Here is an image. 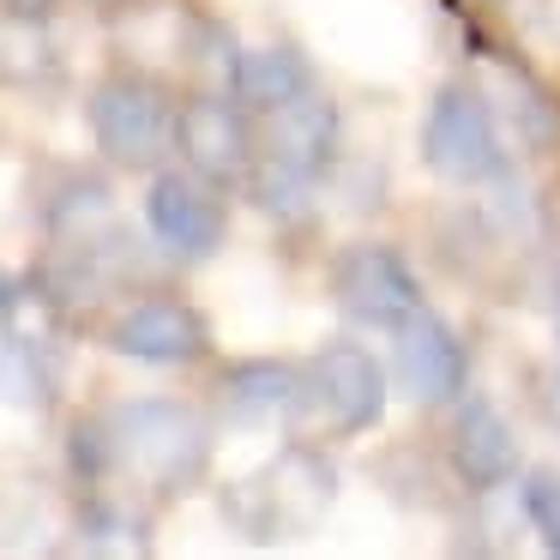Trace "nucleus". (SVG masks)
Masks as SVG:
<instances>
[{"label":"nucleus","mask_w":560,"mask_h":560,"mask_svg":"<svg viewBox=\"0 0 560 560\" xmlns=\"http://www.w3.org/2000/svg\"><path fill=\"white\" fill-rule=\"evenodd\" d=\"M115 446H121V470L139 476L151 488H187L199 482L211 458V434L187 404L175 398H133L121 410H109Z\"/></svg>","instance_id":"1"},{"label":"nucleus","mask_w":560,"mask_h":560,"mask_svg":"<svg viewBox=\"0 0 560 560\" xmlns=\"http://www.w3.org/2000/svg\"><path fill=\"white\" fill-rule=\"evenodd\" d=\"M422 158L434 175H446L458 187L506 175V133H500L482 91H470V85L434 91V103L422 115Z\"/></svg>","instance_id":"2"},{"label":"nucleus","mask_w":560,"mask_h":560,"mask_svg":"<svg viewBox=\"0 0 560 560\" xmlns=\"http://www.w3.org/2000/svg\"><path fill=\"white\" fill-rule=\"evenodd\" d=\"M91 139L109 163L121 170H151L163 151L175 145V109L158 85L145 79H103L97 97H91Z\"/></svg>","instance_id":"3"},{"label":"nucleus","mask_w":560,"mask_h":560,"mask_svg":"<svg viewBox=\"0 0 560 560\" xmlns=\"http://www.w3.org/2000/svg\"><path fill=\"white\" fill-rule=\"evenodd\" d=\"M145 230L170 259H211L223 247V199L218 182L194 170H158L145 194Z\"/></svg>","instance_id":"4"},{"label":"nucleus","mask_w":560,"mask_h":560,"mask_svg":"<svg viewBox=\"0 0 560 560\" xmlns=\"http://www.w3.org/2000/svg\"><path fill=\"white\" fill-rule=\"evenodd\" d=\"M302 404H314V416L338 434H368L386 416V368L362 343H326L307 362Z\"/></svg>","instance_id":"5"},{"label":"nucleus","mask_w":560,"mask_h":560,"mask_svg":"<svg viewBox=\"0 0 560 560\" xmlns=\"http://www.w3.org/2000/svg\"><path fill=\"white\" fill-rule=\"evenodd\" d=\"M338 307L368 331H398L422 314V283L392 247H350L338 266Z\"/></svg>","instance_id":"6"},{"label":"nucleus","mask_w":560,"mask_h":560,"mask_svg":"<svg viewBox=\"0 0 560 560\" xmlns=\"http://www.w3.org/2000/svg\"><path fill=\"white\" fill-rule=\"evenodd\" d=\"M175 151L206 182H242L254 170V133L235 97H187L175 109Z\"/></svg>","instance_id":"7"},{"label":"nucleus","mask_w":560,"mask_h":560,"mask_svg":"<svg viewBox=\"0 0 560 560\" xmlns=\"http://www.w3.org/2000/svg\"><path fill=\"white\" fill-rule=\"evenodd\" d=\"M392 338H398V350H392V374H398V386L410 392L416 404L464 398V386H470V355H464L458 338H452L446 319L416 314L410 326H398Z\"/></svg>","instance_id":"8"},{"label":"nucleus","mask_w":560,"mask_h":560,"mask_svg":"<svg viewBox=\"0 0 560 560\" xmlns=\"http://www.w3.org/2000/svg\"><path fill=\"white\" fill-rule=\"evenodd\" d=\"M206 343H211V331L187 302H133L109 326V350L151 362V368H182L194 355H206Z\"/></svg>","instance_id":"9"},{"label":"nucleus","mask_w":560,"mask_h":560,"mask_svg":"<svg viewBox=\"0 0 560 560\" xmlns=\"http://www.w3.org/2000/svg\"><path fill=\"white\" fill-rule=\"evenodd\" d=\"M452 470L470 488H500L518 470V440H512L506 416L482 398V392H464L458 398V422H452Z\"/></svg>","instance_id":"10"},{"label":"nucleus","mask_w":560,"mask_h":560,"mask_svg":"<svg viewBox=\"0 0 560 560\" xmlns=\"http://www.w3.org/2000/svg\"><path fill=\"white\" fill-rule=\"evenodd\" d=\"M338 133H343L338 103H331L319 85L307 91V97L283 103L278 115H266V151L283 158L290 170L314 175V182L331 170V158H338Z\"/></svg>","instance_id":"11"},{"label":"nucleus","mask_w":560,"mask_h":560,"mask_svg":"<svg viewBox=\"0 0 560 560\" xmlns=\"http://www.w3.org/2000/svg\"><path fill=\"white\" fill-rule=\"evenodd\" d=\"M319 79L314 61H307L295 43H266V49H242L230 67V97L242 103L247 115H278L283 103L307 97Z\"/></svg>","instance_id":"12"},{"label":"nucleus","mask_w":560,"mask_h":560,"mask_svg":"<svg viewBox=\"0 0 560 560\" xmlns=\"http://www.w3.org/2000/svg\"><path fill=\"white\" fill-rule=\"evenodd\" d=\"M307 392V374L290 362H271V355H254V362H235L223 374V404L235 416H283L295 410Z\"/></svg>","instance_id":"13"},{"label":"nucleus","mask_w":560,"mask_h":560,"mask_svg":"<svg viewBox=\"0 0 560 560\" xmlns=\"http://www.w3.org/2000/svg\"><path fill=\"white\" fill-rule=\"evenodd\" d=\"M314 175H302V170H290L283 158H259L254 170H247V194H254V206L266 211V218H278V223H295V218H307L314 211Z\"/></svg>","instance_id":"14"},{"label":"nucleus","mask_w":560,"mask_h":560,"mask_svg":"<svg viewBox=\"0 0 560 560\" xmlns=\"http://www.w3.org/2000/svg\"><path fill=\"white\" fill-rule=\"evenodd\" d=\"M73 524H79V542L103 548V555H127V548L139 555V548H145V518L115 494H91Z\"/></svg>","instance_id":"15"},{"label":"nucleus","mask_w":560,"mask_h":560,"mask_svg":"<svg viewBox=\"0 0 560 560\" xmlns=\"http://www.w3.org/2000/svg\"><path fill=\"white\" fill-rule=\"evenodd\" d=\"M109 211H115L109 187L91 182V175H79V182H67L61 194L49 199V230L61 235V242H79V247H85L91 235L109 223Z\"/></svg>","instance_id":"16"},{"label":"nucleus","mask_w":560,"mask_h":560,"mask_svg":"<svg viewBox=\"0 0 560 560\" xmlns=\"http://www.w3.org/2000/svg\"><path fill=\"white\" fill-rule=\"evenodd\" d=\"M7 398L31 410L55 404V368L43 362V343L25 338V326H7Z\"/></svg>","instance_id":"17"},{"label":"nucleus","mask_w":560,"mask_h":560,"mask_svg":"<svg viewBox=\"0 0 560 560\" xmlns=\"http://www.w3.org/2000/svg\"><path fill=\"white\" fill-rule=\"evenodd\" d=\"M67 464H73L79 482H109V476H121V446H115L109 416H91V422L73 428V440H67Z\"/></svg>","instance_id":"18"},{"label":"nucleus","mask_w":560,"mask_h":560,"mask_svg":"<svg viewBox=\"0 0 560 560\" xmlns=\"http://www.w3.org/2000/svg\"><path fill=\"white\" fill-rule=\"evenodd\" d=\"M518 506H524V518L542 530V542L555 548L560 542V470H530V476H524Z\"/></svg>","instance_id":"19"},{"label":"nucleus","mask_w":560,"mask_h":560,"mask_svg":"<svg viewBox=\"0 0 560 560\" xmlns=\"http://www.w3.org/2000/svg\"><path fill=\"white\" fill-rule=\"evenodd\" d=\"M49 7H55V0H7V13H13V19H37V13H49Z\"/></svg>","instance_id":"20"},{"label":"nucleus","mask_w":560,"mask_h":560,"mask_svg":"<svg viewBox=\"0 0 560 560\" xmlns=\"http://www.w3.org/2000/svg\"><path fill=\"white\" fill-rule=\"evenodd\" d=\"M548 416H555V428H560V380L548 386Z\"/></svg>","instance_id":"21"},{"label":"nucleus","mask_w":560,"mask_h":560,"mask_svg":"<svg viewBox=\"0 0 560 560\" xmlns=\"http://www.w3.org/2000/svg\"><path fill=\"white\" fill-rule=\"evenodd\" d=\"M97 7H121V0H97Z\"/></svg>","instance_id":"22"},{"label":"nucleus","mask_w":560,"mask_h":560,"mask_svg":"<svg viewBox=\"0 0 560 560\" xmlns=\"http://www.w3.org/2000/svg\"><path fill=\"white\" fill-rule=\"evenodd\" d=\"M555 555H560V542H555Z\"/></svg>","instance_id":"23"}]
</instances>
